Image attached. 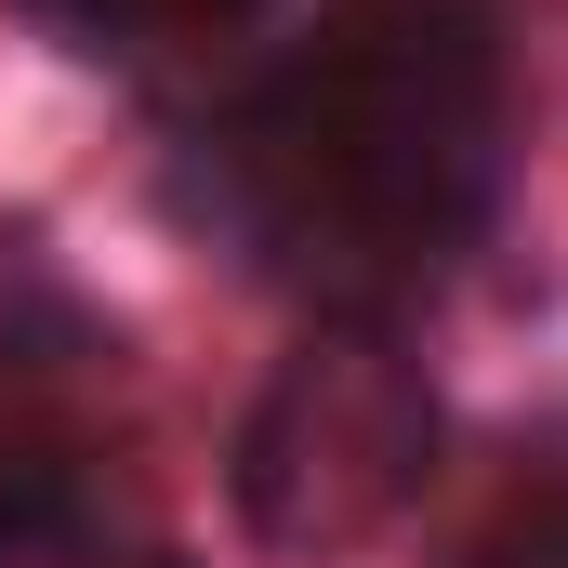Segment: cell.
Listing matches in <instances>:
<instances>
[{
	"label": "cell",
	"mask_w": 568,
	"mask_h": 568,
	"mask_svg": "<svg viewBox=\"0 0 568 568\" xmlns=\"http://www.w3.org/2000/svg\"><path fill=\"white\" fill-rule=\"evenodd\" d=\"M120 344L40 252H0V568H120Z\"/></svg>",
	"instance_id": "7a4b0ae2"
},
{
	"label": "cell",
	"mask_w": 568,
	"mask_h": 568,
	"mask_svg": "<svg viewBox=\"0 0 568 568\" xmlns=\"http://www.w3.org/2000/svg\"><path fill=\"white\" fill-rule=\"evenodd\" d=\"M449 568H568V463H529V476L476 516V542Z\"/></svg>",
	"instance_id": "5b68a950"
},
{
	"label": "cell",
	"mask_w": 568,
	"mask_h": 568,
	"mask_svg": "<svg viewBox=\"0 0 568 568\" xmlns=\"http://www.w3.org/2000/svg\"><path fill=\"white\" fill-rule=\"evenodd\" d=\"M424 463H436L424 371L371 317H344L265 384V410L239 436V516L265 542H357L424 489Z\"/></svg>",
	"instance_id": "3957f363"
},
{
	"label": "cell",
	"mask_w": 568,
	"mask_h": 568,
	"mask_svg": "<svg viewBox=\"0 0 568 568\" xmlns=\"http://www.w3.org/2000/svg\"><path fill=\"white\" fill-rule=\"evenodd\" d=\"M53 40H80V53H199V40H225V27H252L265 0H27Z\"/></svg>",
	"instance_id": "277c9868"
},
{
	"label": "cell",
	"mask_w": 568,
	"mask_h": 568,
	"mask_svg": "<svg viewBox=\"0 0 568 568\" xmlns=\"http://www.w3.org/2000/svg\"><path fill=\"white\" fill-rule=\"evenodd\" d=\"M503 159L516 53L489 0H331L199 133V199L265 278L331 317H397L489 239Z\"/></svg>",
	"instance_id": "6da1fadb"
}]
</instances>
